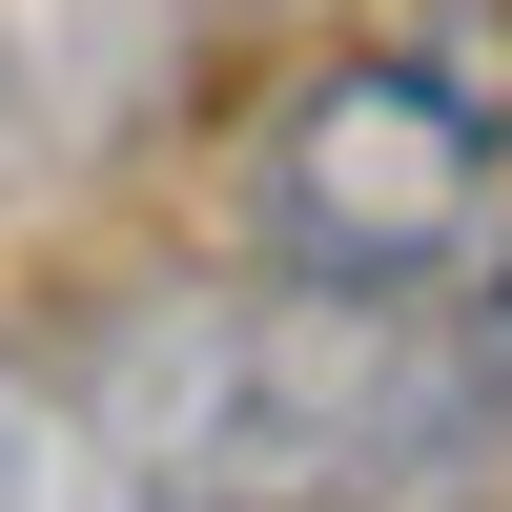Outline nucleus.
Instances as JSON below:
<instances>
[{
  "instance_id": "f257e3e1",
  "label": "nucleus",
  "mask_w": 512,
  "mask_h": 512,
  "mask_svg": "<svg viewBox=\"0 0 512 512\" xmlns=\"http://www.w3.org/2000/svg\"><path fill=\"white\" fill-rule=\"evenodd\" d=\"M41 369L103 410L144 512H472L512 472L451 308H349V287H267V267L103 287Z\"/></svg>"
},
{
  "instance_id": "f03ea898",
  "label": "nucleus",
  "mask_w": 512,
  "mask_h": 512,
  "mask_svg": "<svg viewBox=\"0 0 512 512\" xmlns=\"http://www.w3.org/2000/svg\"><path fill=\"white\" fill-rule=\"evenodd\" d=\"M246 267L349 287V308H451L512 246V0H410V21L328 41L226 164Z\"/></svg>"
},
{
  "instance_id": "7ed1b4c3",
  "label": "nucleus",
  "mask_w": 512,
  "mask_h": 512,
  "mask_svg": "<svg viewBox=\"0 0 512 512\" xmlns=\"http://www.w3.org/2000/svg\"><path fill=\"white\" fill-rule=\"evenodd\" d=\"M205 82V0H0V226L144 164Z\"/></svg>"
},
{
  "instance_id": "20e7f679",
  "label": "nucleus",
  "mask_w": 512,
  "mask_h": 512,
  "mask_svg": "<svg viewBox=\"0 0 512 512\" xmlns=\"http://www.w3.org/2000/svg\"><path fill=\"white\" fill-rule=\"evenodd\" d=\"M0 512H144L123 451H103V410H82L41 349H0Z\"/></svg>"
},
{
  "instance_id": "39448f33",
  "label": "nucleus",
  "mask_w": 512,
  "mask_h": 512,
  "mask_svg": "<svg viewBox=\"0 0 512 512\" xmlns=\"http://www.w3.org/2000/svg\"><path fill=\"white\" fill-rule=\"evenodd\" d=\"M451 349H472V410H492V451H512V246L451 287Z\"/></svg>"
}]
</instances>
